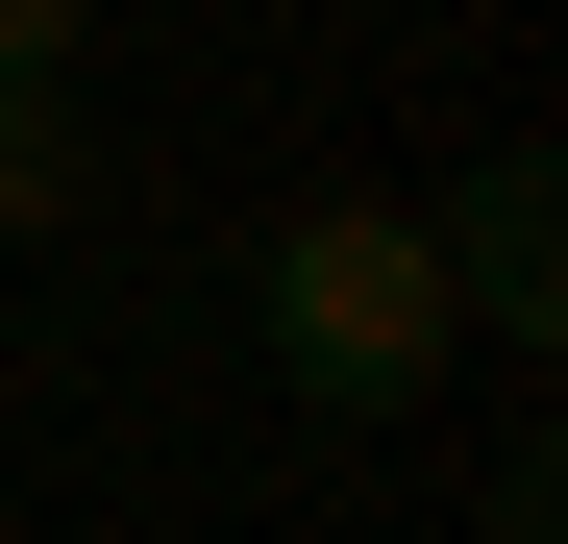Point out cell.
<instances>
[{
  "label": "cell",
  "mask_w": 568,
  "mask_h": 544,
  "mask_svg": "<svg viewBox=\"0 0 568 544\" xmlns=\"http://www.w3.org/2000/svg\"><path fill=\"white\" fill-rule=\"evenodd\" d=\"M247 346H272L297 421H420V372L469 346L420 199H297V223H247Z\"/></svg>",
  "instance_id": "1"
},
{
  "label": "cell",
  "mask_w": 568,
  "mask_h": 544,
  "mask_svg": "<svg viewBox=\"0 0 568 544\" xmlns=\"http://www.w3.org/2000/svg\"><path fill=\"white\" fill-rule=\"evenodd\" d=\"M420 248H445V322H469V346H519V372L568 346V149H544V124H495V149H469Z\"/></svg>",
  "instance_id": "2"
},
{
  "label": "cell",
  "mask_w": 568,
  "mask_h": 544,
  "mask_svg": "<svg viewBox=\"0 0 568 544\" xmlns=\"http://www.w3.org/2000/svg\"><path fill=\"white\" fill-rule=\"evenodd\" d=\"M100 149H74V74H0V223H74Z\"/></svg>",
  "instance_id": "3"
},
{
  "label": "cell",
  "mask_w": 568,
  "mask_h": 544,
  "mask_svg": "<svg viewBox=\"0 0 568 544\" xmlns=\"http://www.w3.org/2000/svg\"><path fill=\"white\" fill-rule=\"evenodd\" d=\"M469 544H568V445H544V421L495 445V471H469Z\"/></svg>",
  "instance_id": "4"
},
{
  "label": "cell",
  "mask_w": 568,
  "mask_h": 544,
  "mask_svg": "<svg viewBox=\"0 0 568 544\" xmlns=\"http://www.w3.org/2000/svg\"><path fill=\"white\" fill-rule=\"evenodd\" d=\"M74 26H100V0H0V74H74Z\"/></svg>",
  "instance_id": "5"
},
{
  "label": "cell",
  "mask_w": 568,
  "mask_h": 544,
  "mask_svg": "<svg viewBox=\"0 0 568 544\" xmlns=\"http://www.w3.org/2000/svg\"><path fill=\"white\" fill-rule=\"evenodd\" d=\"M0 322H26V272H0Z\"/></svg>",
  "instance_id": "6"
}]
</instances>
